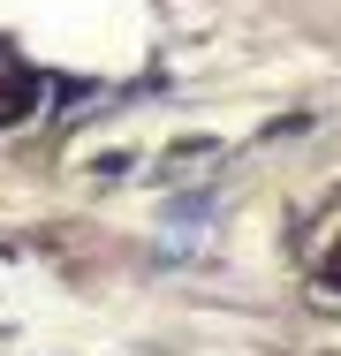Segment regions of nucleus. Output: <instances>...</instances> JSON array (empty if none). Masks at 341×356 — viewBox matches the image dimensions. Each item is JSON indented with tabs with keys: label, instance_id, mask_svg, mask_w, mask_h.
Instances as JSON below:
<instances>
[{
	"label": "nucleus",
	"instance_id": "nucleus-1",
	"mask_svg": "<svg viewBox=\"0 0 341 356\" xmlns=\"http://www.w3.org/2000/svg\"><path fill=\"white\" fill-rule=\"evenodd\" d=\"M334 281H341V258H334Z\"/></svg>",
	"mask_w": 341,
	"mask_h": 356
}]
</instances>
